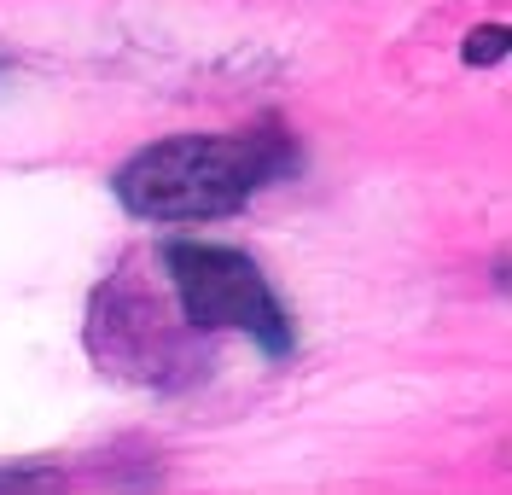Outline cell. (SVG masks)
<instances>
[{"mask_svg":"<svg viewBox=\"0 0 512 495\" xmlns=\"http://www.w3.org/2000/svg\"><path fill=\"white\" fill-rule=\"evenodd\" d=\"M291 164H297V146L280 129L169 134L117 169V198L140 222H216L245 210Z\"/></svg>","mask_w":512,"mask_h":495,"instance_id":"1","label":"cell"},{"mask_svg":"<svg viewBox=\"0 0 512 495\" xmlns=\"http://www.w3.org/2000/svg\"><path fill=\"white\" fill-rule=\"evenodd\" d=\"M163 268L175 280V297H181L192 327H239L268 356L291 350V315L280 309L274 286L262 280V268L245 251H233V245H169Z\"/></svg>","mask_w":512,"mask_h":495,"instance_id":"2","label":"cell"},{"mask_svg":"<svg viewBox=\"0 0 512 495\" xmlns=\"http://www.w3.org/2000/svg\"><path fill=\"white\" fill-rule=\"evenodd\" d=\"M507 41H512V35L501 30V24L472 30V35H466V65H501V59H507Z\"/></svg>","mask_w":512,"mask_h":495,"instance_id":"3","label":"cell"},{"mask_svg":"<svg viewBox=\"0 0 512 495\" xmlns=\"http://www.w3.org/2000/svg\"><path fill=\"white\" fill-rule=\"evenodd\" d=\"M41 484H53L47 472H0V490H41Z\"/></svg>","mask_w":512,"mask_h":495,"instance_id":"4","label":"cell"}]
</instances>
